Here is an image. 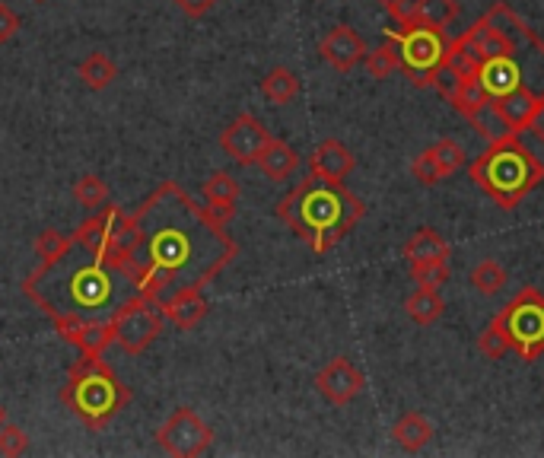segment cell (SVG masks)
<instances>
[{"label": "cell", "instance_id": "obj_1", "mask_svg": "<svg viewBox=\"0 0 544 458\" xmlns=\"http://www.w3.org/2000/svg\"><path fill=\"white\" fill-rule=\"evenodd\" d=\"M140 252L134 287L160 299L163 290L207 287L239 255L236 239L191 201L179 182H163L134 210Z\"/></svg>", "mask_w": 544, "mask_h": 458}, {"label": "cell", "instance_id": "obj_2", "mask_svg": "<svg viewBox=\"0 0 544 458\" xmlns=\"http://www.w3.org/2000/svg\"><path fill=\"white\" fill-rule=\"evenodd\" d=\"M137 293L131 274L112 268L86 252L77 258L70 249L58 261H42L26 280L23 296H29L48 319L77 315V319H112L115 309Z\"/></svg>", "mask_w": 544, "mask_h": 458}, {"label": "cell", "instance_id": "obj_3", "mask_svg": "<svg viewBox=\"0 0 544 458\" xmlns=\"http://www.w3.org/2000/svg\"><path fill=\"white\" fill-rule=\"evenodd\" d=\"M274 214L277 220H284L293 229V236H300L315 255H325L363 220L366 204L354 191H347L344 182H325L309 172L306 182H300L287 198L277 201Z\"/></svg>", "mask_w": 544, "mask_h": 458}, {"label": "cell", "instance_id": "obj_4", "mask_svg": "<svg viewBox=\"0 0 544 458\" xmlns=\"http://www.w3.org/2000/svg\"><path fill=\"white\" fill-rule=\"evenodd\" d=\"M471 182H475L487 198H494L503 210H513L522 198L544 182V166L538 156L522 144L519 134L490 140V147L471 160L468 166Z\"/></svg>", "mask_w": 544, "mask_h": 458}, {"label": "cell", "instance_id": "obj_5", "mask_svg": "<svg viewBox=\"0 0 544 458\" xmlns=\"http://www.w3.org/2000/svg\"><path fill=\"white\" fill-rule=\"evenodd\" d=\"M61 404L86 430H105L131 404V389L102 357H80L67 369Z\"/></svg>", "mask_w": 544, "mask_h": 458}, {"label": "cell", "instance_id": "obj_6", "mask_svg": "<svg viewBox=\"0 0 544 458\" xmlns=\"http://www.w3.org/2000/svg\"><path fill=\"white\" fill-rule=\"evenodd\" d=\"M70 239H74V249L90 252L93 258L131 274V280H134L137 252H140V233L134 226V214H125L118 204L109 201V204H102L99 214L83 220Z\"/></svg>", "mask_w": 544, "mask_h": 458}, {"label": "cell", "instance_id": "obj_7", "mask_svg": "<svg viewBox=\"0 0 544 458\" xmlns=\"http://www.w3.org/2000/svg\"><path fill=\"white\" fill-rule=\"evenodd\" d=\"M385 39L395 45L398 70H405L414 86H420V90L433 86L449 51V39L443 29H430L420 23H398L392 29H385Z\"/></svg>", "mask_w": 544, "mask_h": 458}, {"label": "cell", "instance_id": "obj_8", "mask_svg": "<svg viewBox=\"0 0 544 458\" xmlns=\"http://www.w3.org/2000/svg\"><path fill=\"white\" fill-rule=\"evenodd\" d=\"M497 325L510 338L513 354L535 363L544 354V296L535 287H522L497 315Z\"/></svg>", "mask_w": 544, "mask_h": 458}, {"label": "cell", "instance_id": "obj_9", "mask_svg": "<svg viewBox=\"0 0 544 458\" xmlns=\"http://www.w3.org/2000/svg\"><path fill=\"white\" fill-rule=\"evenodd\" d=\"M109 322L115 328V344L125 350V354L137 357L163 334L166 315L160 312V303H156V299L134 293L131 299H125V303L115 309Z\"/></svg>", "mask_w": 544, "mask_h": 458}, {"label": "cell", "instance_id": "obj_10", "mask_svg": "<svg viewBox=\"0 0 544 458\" xmlns=\"http://www.w3.org/2000/svg\"><path fill=\"white\" fill-rule=\"evenodd\" d=\"M214 436V427L204 424L191 408H175L166 424L156 430V446L175 458H195L214 446Z\"/></svg>", "mask_w": 544, "mask_h": 458}, {"label": "cell", "instance_id": "obj_11", "mask_svg": "<svg viewBox=\"0 0 544 458\" xmlns=\"http://www.w3.org/2000/svg\"><path fill=\"white\" fill-rule=\"evenodd\" d=\"M271 131L261 125V121L252 112L236 115L230 125L223 128L220 134V150L230 156L236 166H255L261 150L271 144Z\"/></svg>", "mask_w": 544, "mask_h": 458}, {"label": "cell", "instance_id": "obj_12", "mask_svg": "<svg viewBox=\"0 0 544 458\" xmlns=\"http://www.w3.org/2000/svg\"><path fill=\"white\" fill-rule=\"evenodd\" d=\"M363 385H366V376L347 357L328 360L319 373H315V392H319L328 404H335V408H344V404L357 401Z\"/></svg>", "mask_w": 544, "mask_h": 458}, {"label": "cell", "instance_id": "obj_13", "mask_svg": "<svg viewBox=\"0 0 544 458\" xmlns=\"http://www.w3.org/2000/svg\"><path fill=\"white\" fill-rule=\"evenodd\" d=\"M319 55L325 64H331L338 70V74H347V70H354L357 64H363L366 58V42L360 39V32L354 26H331L322 42H319Z\"/></svg>", "mask_w": 544, "mask_h": 458}, {"label": "cell", "instance_id": "obj_14", "mask_svg": "<svg viewBox=\"0 0 544 458\" xmlns=\"http://www.w3.org/2000/svg\"><path fill=\"white\" fill-rule=\"evenodd\" d=\"M156 303H160V312L166 315V322H172L179 331L198 328L210 312L204 287H179L172 296L156 299Z\"/></svg>", "mask_w": 544, "mask_h": 458}, {"label": "cell", "instance_id": "obj_15", "mask_svg": "<svg viewBox=\"0 0 544 458\" xmlns=\"http://www.w3.org/2000/svg\"><path fill=\"white\" fill-rule=\"evenodd\" d=\"M357 169V156L350 153L341 140L328 137L309 156V172L325 182H347V175Z\"/></svg>", "mask_w": 544, "mask_h": 458}, {"label": "cell", "instance_id": "obj_16", "mask_svg": "<svg viewBox=\"0 0 544 458\" xmlns=\"http://www.w3.org/2000/svg\"><path fill=\"white\" fill-rule=\"evenodd\" d=\"M401 258H405L411 268H430V264L449 261V245L433 226H420L414 229V236L401 245Z\"/></svg>", "mask_w": 544, "mask_h": 458}, {"label": "cell", "instance_id": "obj_17", "mask_svg": "<svg viewBox=\"0 0 544 458\" xmlns=\"http://www.w3.org/2000/svg\"><path fill=\"white\" fill-rule=\"evenodd\" d=\"M261 172L268 175L271 182H287L290 175L300 169V153H296L287 140H280V137H271V144L261 150L258 156V163H255Z\"/></svg>", "mask_w": 544, "mask_h": 458}, {"label": "cell", "instance_id": "obj_18", "mask_svg": "<svg viewBox=\"0 0 544 458\" xmlns=\"http://www.w3.org/2000/svg\"><path fill=\"white\" fill-rule=\"evenodd\" d=\"M392 436H395V443L405 449V452H420V449H427L433 443V424H430L424 414L405 411V414L395 420Z\"/></svg>", "mask_w": 544, "mask_h": 458}, {"label": "cell", "instance_id": "obj_19", "mask_svg": "<svg viewBox=\"0 0 544 458\" xmlns=\"http://www.w3.org/2000/svg\"><path fill=\"white\" fill-rule=\"evenodd\" d=\"M497 102V109H500V115L506 118V125L513 128V134H522V131H529V121H532V115H535V109H538V96H532L529 90H516V93H510V96H500V99H494Z\"/></svg>", "mask_w": 544, "mask_h": 458}, {"label": "cell", "instance_id": "obj_20", "mask_svg": "<svg viewBox=\"0 0 544 458\" xmlns=\"http://www.w3.org/2000/svg\"><path fill=\"white\" fill-rule=\"evenodd\" d=\"M77 74H80L86 90L102 93V90H109V86L118 80V67H115V61L109 55H105V51H90V55L80 61Z\"/></svg>", "mask_w": 544, "mask_h": 458}, {"label": "cell", "instance_id": "obj_21", "mask_svg": "<svg viewBox=\"0 0 544 458\" xmlns=\"http://www.w3.org/2000/svg\"><path fill=\"white\" fill-rule=\"evenodd\" d=\"M405 312L414 325H433V322H440V315L446 312V299L433 287H417L405 299Z\"/></svg>", "mask_w": 544, "mask_h": 458}, {"label": "cell", "instance_id": "obj_22", "mask_svg": "<svg viewBox=\"0 0 544 458\" xmlns=\"http://www.w3.org/2000/svg\"><path fill=\"white\" fill-rule=\"evenodd\" d=\"M112 344H115V328L109 319H86L74 341L80 357H102Z\"/></svg>", "mask_w": 544, "mask_h": 458}, {"label": "cell", "instance_id": "obj_23", "mask_svg": "<svg viewBox=\"0 0 544 458\" xmlns=\"http://www.w3.org/2000/svg\"><path fill=\"white\" fill-rule=\"evenodd\" d=\"M261 96L274 105H290L300 96V77L290 67H271L265 80H261Z\"/></svg>", "mask_w": 544, "mask_h": 458}, {"label": "cell", "instance_id": "obj_24", "mask_svg": "<svg viewBox=\"0 0 544 458\" xmlns=\"http://www.w3.org/2000/svg\"><path fill=\"white\" fill-rule=\"evenodd\" d=\"M455 20H459V0H420L408 23H420V26L446 32Z\"/></svg>", "mask_w": 544, "mask_h": 458}, {"label": "cell", "instance_id": "obj_25", "mask_svg": "<svg viewBox=\"0 0 544 458\" xmlns=\"http://www.w3.org/2000/svg\"><path fill=\"white\" fill-rule=\"evenodd\" d=\"M468 125L475 128L481 137H487V140H500V137H513V128L506 125V118L500 115V109H497V102L494 99H487L481 109H475L468 118Z\"/></svg>", "mask_w": 544, "mask_h": 458}, {"label": "cell", "instance_id": "obj_26", "mask_svg": "<svg viewBox=\"0 0 544 458\" xmlns=\"http://www.w3.org/2000/svg\"><path fill=\"white\" fill-rule=\"evenodd\" d=\"M506 284H510V274H506V268L497 258H484L475 264V271H471V287H475L481 296H494Z\"/></svg>", "mask_w": 544, "mask_h": 458}, {"label": "cell", "instance_id": "obj_27", "mask_svg": "<svg viewBox=\"0 0 544 458\" xmlns=\"http://www.w3.org/2000/svg\"><path fill=\"white\" fill-rule=\"evenodd\" d=\"M490 99V93L484 90V83H481V77L475 74V77H462L459 80V90L452 93V99H449V105L455 112H459L462 118H468L475 109H481V105Z\"/></svg>", "mask_w": 544, "mask_h": 458}, {"label": "cell", "instance_id": "obj_28", "mask_svg": "<svg viewBox=\"0 0 544 458\" xmlns=\"http://www.w3.org/2000/svg\"><path fill=\"white\" fill-rule=\"evenodd\" d=\"M430 153H433V163H436V169H440L443 179H449V175H455L468 163V153L462 150L459 140H452V137L436 140V144L430 147Z\"/></svg>", "mask_w": 544, "mask_h": 458}, {"label": "cell", "instance_id": "obj_29", "mask_svg": "<svg viewBox=\"0 0 544 458\" xmlns=\"http://www.w3.org/2000/svg\"><path fill=\"white\" fill-rule=\"evenodd\" d=\"M363 64H366V70H370L373 80H389L398 70V51L389 39H382V45L376 51H366Z\"/></svg>", "mask_w": 544, "mask_h": 458}, {"label": "cell", "instance_id": "obj_30", "mask_svg": "<svg viewBox=\"0 0 544 458\" xmlns=\"http://www.w3.org/2000/svg\"><path fill=\"white\" fill-rule=\"evenodd\" d=\"M70 249H74V239L64 236L61 229H55V226H48V229H42L39 236H35V255H39L42 261H58Z\"/></svg>", "mask_w": 544, "mask_h": 458}, {"label": "cell", "instance_id": "obj_31", "mask_svg": "<svg viewBox=\"0 0 544 458\" xmlns=\"http://www.w3.org/2000/svg\"><path fill=\"white\" fill-rule=\"evenodd\" d=\"M74 198L83 207H102V204H109V185H105L93 172L80 175V179L74 182Z\"/></svg>", "mask_w": 544, "mask_h": 458}, {"label": "cell", "instance_id": "obj_32", "mask_svg": "<svg viewBox=\"0 0 544 458\" xmlns=\"http://www.w3.org/2000/svg\"><path fill=\"white\" fill-rule=\"evenodd\" d=\"M478 347H481V354L487 360H503L506 354H513V347H510V338L503 334V328L497 325V319H490L487 328L481 331V338H478Z\"/></svg>", "mask_w": 544, "mask_h": 458}, {"label": "cell", "instance_id": "obj_33", "mask_svg": "<svg viewBox=\"0 0 544 458\" xmlns=\"http://www.w3.org/2000/svg\"><path fill=\"white\" fill-rule=\"evenodd\" d=\"M239 195H242V185H239V179H233L230 172H214L210 179L204 182V198L207 201H239Z\"/></svg>", "mask_w": 544, "mask_h": 458}, {"label": "cell", "instance_id": "obj_34", "mask_svg": "<svg viewBox=\"0 0 544 458\" xmlns=\"http://www.w3.org/2000/svg\"><path fill=\"white\" fill-rule=\"evenodd\" d=\"M449 261L443 264H430V268H411V280L417 287H433V290H443L449 284Z\"/></svg>", "mask_w": 544, "mask_h": 458}, {"label": "cell", "instance_id": "obj_35", "mask_svg": "<svg viewBox=\"0 0 544 458\" xmlns=\"http://www.w3.org/2000/svg\"><path fill=\"white\" fill-rule=\"evenodd\" d=\"M23 452H29V436L16 424H0V455L16 458Z\"/></svg>", "mask_w": 544, "mask_h": 458}, {"label": "cell", "instance_id": "obj_36", "mask_svg": "<svg viewBox=\"0 0 544 458\" xmlns=\"http://www.w3.org/2000/svg\"><path fill=\"white\" fill-rule=\"evenodd\" d=\"M411 175L420 182V185H427V188H433V185H440L443 182V175H440V169H436V163H433V153L430 150H424L420 156H414V163H411Z\"/></svg>", "mask_w": 544, "mask_h": 458}, {"label": "cell", "instance_id": "obj_37", "mask_svg": "<svg viewBox=\"0 0 544 458\" xmlns=\"http://www.w3.org/2000/svg\"><path fill=\"white\" fill-rule=\"evenodd\" d=\"M20 29H23L20 13H16L10 4H4V0H0V45H7Z\"/></svg>", "mask_w": 544, "mask_h": 458}, {"label": "cell", "instance_id": "obj_38", "mask_svg": "<svg viewBox=\"0 0 544 458\" xmlns=\"http://www.w3.org/2000/svg\"><path fill=\"white\" fill-rule=\"evenodd\" d=\"M204 214L217 226H230L236 220V214H239V207H236V201H207Z\"/></svg>", "mask_w": 544, "mask_h": 458}, {"label": "cell", "instance_id": "obj_39", "mask_svg": "<svg viewBox=\"0 0 544 458\" xmlns=\"http://www.w3.org/2000/svg\"><path fill=\"white\" fill-rule=\"evenodd\" d=\"M379 4L392 13V20H395V23H408L411 16H414V7L420 4V0H379Z\"/></svg>", "mask_w": 544, "mask_h": 458}, {"label": "cell", "instance_id": "obj_40", "mask_svg": "<svg viewBox=\"0 0 544 458\" xmlns=\"http://www.w3.org/2000/svg\"><path fill=\"white\" fill-rule=\"evenodd\" d=\"M172 4L179 7L185 16H191V20H198V16H204L217 7V0H172Z\"/></svg>", "mask_w": 544, "mask_h": 458}, {"label": "cell", "instance_id": "obj_41", "mask_svg": "<svg viewBox=\"0 0 544 458\" xmlns=\"http://www.w3.org/2000/svg\"><path fill=\"white\" fill-rule=\"evenodd\" d=\"M529 131L544 144V99L538 102V109H535V115H532V121H529Z\"/></svg>", "mask_w": 544, "mask_h": 458}, {"label": "cell", "instance_id": "obj_42", "mask_svg": "<svg viewBox=\"0 0 544 458\" xmlns=\"http://www.w3.org/2000/svg\"><path fill=\"white\" fill-rule=\"evenodd\" d=\"M0 424H4V408H0Z\"/></svg>", "mask_w": 544, "mask_h": 458}, {"label": "cell", "instance_id": "obj_43", "mask_svg": "<svg viewBox=\"0 0 544 458\" xmlns=\"http://www.w3.org/2000/svg\"><path fill=\"white\" fill-rule=\"evenodd\" d=\"M35 4H48V0H35Z\"/></svg>", "mask_w": 544, "mask_h": 458}]
</instances>
